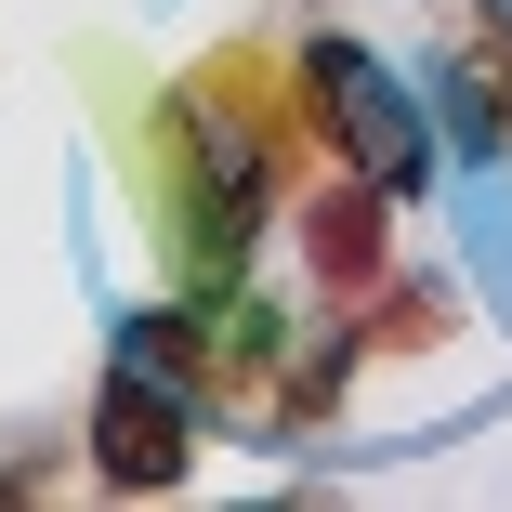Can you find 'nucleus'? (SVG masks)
Segmentation results:
<instances>
[{
	"instance_id": "8",
	"label": "nucleus",
	"mask_w": 512,
	"mask_h": 512,
	"mask_svg": "<svg viewBox=\"0 0 512 512\" xmlns=\"http://www.w3.org/2000/svg\"><path fill=\"white\" fill-rule=\"evenodd\" d=\"M447 250L460 289L512 329V158H447Z\"/></svg>"
},
{
	"instance_id": "3",
	"label": "nucleus",
	"mask_w": 512,
	"mask_h": 512,
	"mask_svg": "<svg viewBox=\"0 0 512 512\" xmlns=\"http://www.w3.org/2000/svg\"><path fill=\"white\" fill-rule=\"evenodd\" d=\"M184 119L197 132H211L263 197H289V171L302 158H316V119H302V79H289V40H211V53H197L184 79Z\"/></svg>"
},
{
	"instance_id": "6",
	"label": "nucleus",
	"mask_w": 512,
	"mask_h": 512,
	"mask_svg": "<svg viewBox=\"0 0 512 512\" xmlns=\"http://www.w3.org/2000/svg\"><path fill=\"white\" fill-rule=\"evenodd\" d=\"M421 106L447 158H512V0H460V27L421 66Z\"/></svg>"
},
{
	"instance_id": "4",
	"label": "nucleus",
	"mask_w": 512,
	"mask_h": 512,
	"mask_svg": "<svg viewBox=\"0 0 512 512\" xmlns=\"http://www.w3.org/2000/svg\"><path fill=\"white\" fill-rule=\"evenodd\" d=\"M197 394H171L158 368H132V355H106L92 368V421H79V460H92V486H119V499H171L184 473H197Z\"/></svg>"
},
{
	"instance_id": "9",
	"label": "nucleus",
	"mask_w": 512,
	"mask_h": 512,
	"mask_svg": "<svg viewBox=\"0 0 512 512\" xmlns=\"http://www.w3.org/2000/svg\"><path fill=\"white\" fill-rule=\"evenodd\" d=\"M460 302H473L460 276H381L355 329H368V355H434V342L460 329Z\"/></svg>"
},
{
	"instance_id": "5",
	"label": "nucleus",
	"mask_w": 512,
	"mask_h": 512,
	"mask_svg": "<svg viewBox=\"0 0 512 512\" xmlns=\"http://www.w3.org/2000/svg\"><path fill=\"white\" fill-rule=\"evenodd\" d=\"M355 381H368V329H355V302H316V316H289L263 394L237 407L224 434H250V447H316V434L342 421V394H355Z\"/></svg>"
},
{
	"instance_id": "7",
	"label": "nucleus",
	"mask_w": 512,
	"mask_h": 512,
	"mask_svg": "<svg viewBox=\"0 0 512 512\" xmlns=\"http://www.w3.org/2000/svg\"><path fill=\"white\" fill-rule=\"evenodd\" d=\"M394 211L407 197H381L368 171H329L316 197H302V276H316V302H368L381 276H394Z\"/></svg>"
},
{
	"instance_id": "1",
	"label": "nucleus",
	"mask_w": 512,
	"mask_h": 512,
	"mask_svg": "<svg viewBox=\"0 0 512 512\" xmlns=\"http://www.w3.org/2000/svg\"><path fill=\"white\" fill-rule=\"evenodd\" d=\"M132 184H145V237H158V276L171 289H237L263 263L276 197L184 119V92H158V106L132 119Z\"/></svg>"
},
{
	"instance_id": "2",
	"label": "nucleus",
	"mask_w": 512,
	"mask_h": 512,
	"mask_svg": "<svg viewBox=\"0 0 512 512\" xmlns=\"http://www.w3.org/2000/svg\"><path fill=\"white\" fill-rule=\"evenodd\" d=\"M289 79H302V119H316V158L329 171H368L381 197H434L447 184L421 79H407L394 53H368L355 27H302L289 40Z\"/></svg>"
}]
</instances>
